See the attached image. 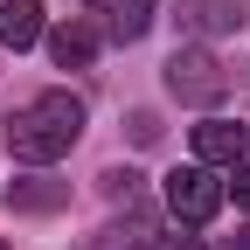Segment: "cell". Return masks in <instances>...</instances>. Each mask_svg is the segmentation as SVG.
Masks as SVG:
<instances>
[{
  "mask_svg": "<svg viewBox=\"0 0 250 250\" xmlns=\"http://www.w3.org/2000/svg\"><path fill=\"white\" fill-rule=\"evenodd\" d=\"M0 139H7L14 160L49 167V160H62V153L83 139V98H70V90H42V98H28V104L7 111Z\"/></svg>",
  "mask_w": 250,
  "mask_h": 250,
  "instance_id": "1",
  "label": "cell"
},
{
  "mask_svg": "<svg viewBox=\"0 0 250 250\" xmlns=\"http://www.w3.org/2000/svg\"><path fill=\"white\" fill-rule=\"evenodd\" d=\"M167 90L181 104H223L229 98V62L215 49H202V42H188V49L167 56Z\"/></svg>",
  "mask_w": 250,
  "mask_h": 250,
  "instance_id": "2",
  "label": "cell"
},
{
  "mask_svg": "<svg viewBox=\"0 0 250 250\" xmlns=\"http://www.w3.org/2000/svg\"><path fill=\"white\" fill-rule=\"evenodd\" d=\"M223 195H229V188L215 181L208 167H174L167 174V208L181 215V223H208V215L223 208Z\"/></svg>",
  "mask_w": 250,
  "mask_h": 250,
  "instance_id": "3",
  "label": "cell"
},
{
  "mask_svg": "<svg viewBox=\"0 0 250 250\" xmlns=\"http://www.w3.org/2000/svg\"><path fill=\"white\" fill-rule=\"evenodd\" d=\"M243 146H250V125H236V118H208V125H195V160H202V167H236Z\"/></svg>",
  "mask_w": 250,
  "mask_h": 250,
  "instance_id": "4",
  "label": "cell"
},
{
  "mask_svg": "<svg viewBox=\"0 0 250 250\" xmlns=\"http://www.w3.org/2000/svg\"><path fill=\"white\" fill-rule=\"evenodd\" d=\"M7 208H14V215H56V208H70V181L14 174V181H7Z\"/></svg>",
  "mask_w": 250,
  "mask_h": 250,
  "instance_id": "5",
  "label": "cell"
},
{
  "mask_svg": "<svg viewBox=\"0 0 250 250\" xmlns=\"http://www.w3.org/2000/svg\"><path fill=\"white\" fill-rule=\"evenodd\" d=\"M90 14H98V35L139 42L146 28H153V0H90Z\"/></svg>",
  "mask_w": 250,
  "mask_h": 250,
  "instance_id": "6",
  "label": "cell"
},
{
  "mask_svg": "<svg viewBox=\"0 0 250 250\" xmlns=\"http://www.w3.org/2000/svg\"><path fill=\"white\" fill-rule=\"evenodd\" d=\"M49 56H56V70H83V62L98 56V21H62V28H49Z\"/></svg>",
  "mask_w": 250,
  "mask_h": 250,
  "instance_id": "7",
  "label": "cell"
},
{
  "mask_svg": "<svg viewBox=\"0 0 250 250\" xmlns=\"http://www.w3.org/2000/svg\"><path fill=\"white\" fill-rule=\"evenodd\" d=\"M42 42V0H0V49Z\"/></svg>",
  "mask_w": 250,
  "mask_h": 250,
  "instance_id": "8",
  "label": "cell"
},
{
  "mask_svg": "<svg viewBox=\"0 0 250 250\" xmlns=\"http://www.w3.org/2000/svg\"><path fill=\"white\" fill-rule=\"evenodd\" d=\"M181 21L195 28V35H236L243 28V0H188Z\"/></svg>",
  "mask_w": 250,
  "mask_h": 250,
  "instance_id": "9",
  "label": "cell"
},
{
  "mask_svg": "<svg viewBox=\"0 0 250 250\" xmlns=\"http://www.w3.org/2000/svg\"><path fill=\"white\" fill-rule=\"evenodd\" d=\"M90 250H153V215H125V223L98 229V243Z\"/></svg>",
  "mask_w": 250,
  "mask_h": 250,
  "instance_id": "10",
  "label": "cell"
},
{
  "mask_svg": "<svg viewBox=\"0 0 250 250\" xmlns=\"http://www.w3.org/2000/svg\"><path fill=\"white\" fill-rule=\"evenodd\" d=\"M125 125H132V139H139V146H153V139H160V118H153V111H132Z\"/></svg>",
  "mask_w": 250,
  "mask_h": 250,
  "instance_id": "11",
  "label": "cell"
},
{
  "mask_svg": "<svg viewBox=\"0 0 250 250\" xmlns=\"http://www.w3.org/2000/svg\"><path fill=\"white\" fill-rule=\"evenodd\" d=\"M132 188H139L132 167H111V174H104V195H132Z\"/></svg>",
  "mask_w": 250,
  "mask_h": 250,
  "instance_id": "12",
  "label": "cell"
},
{
  "mask_svg": "<svg viewBox=\"0 0 250 250\" xmlns=\"http://www.w3.org/2000/svg\"><path fill=\"white\" fill-rule=\"evenodd\" d=\"M229 195H236V202L250 208V167H236V181H229Z\"/></svg>",
  "mask_w": 250,
  "mask_h": 250,
  "instance_id": "13",
  "label": "cell"
},
{
  "mask_svg": "<svg viewBox=\"0 0 250 250\" xmlns=\"http://www.w3.org/2000/svg\"><path fill=\"white\" fill-rule=\"evenodd\" d=\"M223 250H250V229H236V236H229V243H223Z\"/></svg>",
  "mask_w": 250,
  "mask_h": 250,
  "instance_id": "14",
  "label": "cell"
},
{
  "mask_svg": "<svg viewBox=\"0 0 250 250\" xmlns=\"http://www.w3.org/2000/svg\"><path fill=\"white\" fill-rule=\"evenodd\" d=\"M174 250H202V243H195V236H181V243H174Z\"/></svg>",
  "mask_w": 250,
  "mask_h": 250,
  "instance_id": "15",
  "label": "cell"
},
{
  "mask_svg": "<svg viewBox=\"0 0 250 250\" xmlns=\"http://www.w3.org/2000/svg\"><path fill=\"white\" fill-rule=\"evenodd\" d=\"M0 250H7V243H0Z\"/></svg>",
  "mask_w": 250,
  "mask_h": 250,
  "instance_id": "16",
  "label": "cell"
}]
</instances>
